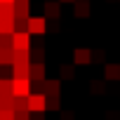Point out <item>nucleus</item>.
Listing matches in <instances>:
<instances>
[{
	"label": "nucleus",
	"mask_w": 120,
	"mask_h": 120,
	"mask_svg": "<svg viewBox=\"0 0 120 120\" xmlns=\"http://www.w3.org/2000/svg\"><path fill=\"white\" fill-rule=\"evenodd\" d=\"M12 94L14 97H31L33 87H31V78H12Z\"/></svg>",
	"instance_id": "f257e3e1"
},
{
	"label": "nucleus",
	"mask_w": 120,
	"mask_h": 120,
	"mask_svg": "<svg viewBox=\"0 0 120 120\" xmlns=\"http://www.w3.org/2000/svg\"><path fill=\"white\" fill-rule=\"evenodd\" d=\"M26 101H28V111H31V113H38V115H40V113L47 111V94H38V92H33Z\"/></svg>",
	"instance_id": "f03ea898"
},
{
	"label": "nucleus",
	"mask_w": 120,
	"mask_h": 120,
	"mask_svg": "<svg viewBox=\"0 0 120 120\" xmlns=\"http://www.w3.org/2000/svg\"><path fill=\"white\" fill-rule=\"evenodd\" d=\"M92 59H94V52H92V49H87V47L73 49V64H75V66H90Z\"/></svg>",
	"instance_id": "7ed1b4c3"
},
{
	"label": "nucleus",
	"mask_w": 120,
	"mask_h": 120,
	"mask_svg": "<svg viewBox=\"0 0 120 120\" xmlns=\"http://www.w3.org/2000/svg\"><path fill=\"white\" fill-rule=\"evenodd\" d=\"M26 31H28L31 35H42V33L47 31V19H45V17H28Z\"/></svg>",
	"instance_id": "20e7f679"
},
{
	"label": "nucleus",
	"mask_w": 120,
	"mask_h": 120,
	"mask_svg": "<svg viewBox=\"0 0 120 120\" xmlns=\"http://www.w3.org/2000/svg\"><path fill=\"white\" fill-rule=\"evenodd\" d=\"M12 45H14V49H31V33L28 31H14Z\"/></svg>",
	"instance_id": "39448f33"
},
{
	"label": "nucleus",
	"mask_w": 120,
	"mask_h": 120,
	"mask_svg": "<svg viewBox=\"0 0 120 120\" xmlns=\"http://www.w3.org/2000/svg\"><path fill=\"white\" fill-rule=\"evenodd\" d=\"M42 12H45V19L49 21H54V19H59L61 17V3H59V0H47V3L42 5Z\"/></svg>",
	"instance_id": "423d86ee"
},
{
	"label": "nucleus",
	"mask_w": 120,
	"mask_h": 120,
	"mask_svg": "<svg viewBox=\"0 0 120 120\" xmlns=\"http://www.w3.org/2000/svg\"><path fill=\"white\" fill-rule=\"evenodd\" d=\"M73 5H75V10H73V12H75V17H78V19H85V17H90L92 7H90V3H87V0H75Z\"/></svg>",
	"instance_id": "0eeeda50"
},
{
	"label": "nucleus",
	"mask_w": 120,
	"mask_h": 120,
	"mask_svg": "<svg viewBox=\"0 0 120 120\" xmlns=\"http://www.w3.org/2000/svg\"><path fill=\"white\" fill-rule=\"evenodd\" d=\"M45 94L47 97H59L61 94V80H45Z\"/></svg>",
	"instance_id": "6e6552de"
},
{
	"label": "nucleus",
	"mask_w": 120,
	"mask_h": 120,
	"mask_svg": "<svg viewBox=\"0 0 120 120\" xmlns=\"http://www.w3.org/2000/svg\"><path fill=\"white\" fill-rule=\"evenodd\" d=\"M12 78H31V64H14Z\"/></svg>",
	"instance_id": "1a4fd4ad"
},
{
	"label": "nucleus",
	"mask_w": 120,
	"mask_h": 120,
	"mask_svg": "<svg viewBox=\"0 0 120 120\" xmlns=\"http://www.w3.org/2000/svg\"><path fill=\"white\" fill-rule=\"evenodd\" d=\"M104 78L106 80H120V64H106L104 66Z\"/></svg>",
	"instance_id": "9d476101"
},
{
	"label": "nucleus",
	"mask_w": 120,
	"mask_h": 120,
	"mask_svg": "<svg viewBox=\"0 0 120 120\" xmlns=\"http://www.w3.org/2000/svg\"><path fill=\"white\" fill-rule=\"evenodd\" d=\"M14 31H17L14 19H0V35H12Z\"/></svg>",
	"instance_id": "9b49d317"
},
{
	"label": "nucleus",
	"mask_w": 120,
	"mask_h": 120,
	"mask_svg": "<svg viewBox=\"0 0 120 120\" xmlns=\"http://www.w3.org/2000/svg\"><path fill=\"white\" fill-rule=\"evenodd\" d=\"M14 64V47L0 49V66H12Z\"/></svg>",
	"instance_id": "f8f14e48"
},
{
	"label": "nucleus",
	"mask_w": 120,
	"mask_h": 120,
	"mask_svg": "<svg viewBox=\"0 0 120 120\" xmlns=\"http://www.w3.org/2000/svg\"><path fill=\"white\" fill-rule=\"evenodd\" d=\"M45 80V64H31V82Z\"/></svg>",
	"instance_id": "ddd939ff"
},
{
	"label": "nucleus",
	"mask_w": 120,
	"mask_h": 120,
	"mask_svg": "<svg viewBox=\"0 0 120 120\" xmlns=\"http://www.w3.org/2000/svg\"><path fill=\"white\" fill-rule=\"evenodd\" d=\"M14 64H31V49H14Z\"/></svg>",
	"instance_id": "4468645a"
},
{
	"label": "nucleus",
	"mask_w": 120,
	"mask_h": 120,
	"mask_svg": "<svg viewBox=\"0 0 120 120\" xmlns=\"http://www.w3.org/2000/svg\"><path fill=\"white\" fill-rule=\"evenodd\" d=\"M28 3H14V19H28Z\"/></svg>",
	"instance_id": "2eb2a0df"
},
{
	"label": "nucleus",
	"mask_w": 120,
	"mask_h": 120,
	"mask_svg": "<svg viewBox=\"0 0 120 120\" xmlns=\"http://www.w3.org/2000/svg\"><path fill=\"white\" fill-rule=\"evenodd\" d=\"M14 101H17L14 94H0V108H5V111H14Z\"/></svg>",
	"instance_id": "dca6fc26"
},
{
	"label": "nucleus",
	"mask_w": 120,
	"mask_h": 120,
	"mask_svg": "<svg viewBox=\"0 0 120 120\" xmlns=\"http://www.w3.org/2000/svg\"><path fill=\"white\" fill-rule=\"evenodd\" d=\"M0 19H14V3L0 5Z\"/></svg>",
	"instance_id": "f3484780"
},
{
	"label": "nucleus",
	"mask_w": 120,
	"mask_h": 120,
	"mask_svg": "<svg viewBox=\"0 0 120 120\" xmlns=\"http://www.w3.org/2000/svg\"><path fill=\"white\" fill-rule=\"evenodd\" d=\"M75 75V66L73 64H64L61 66V80H73Z\"/></svg>",
	"instance_id": "a211bd4d"
},
{
	"label": "nucleus",
	"mask_w": 120,
	"mask_h": 120,
	"mask_svg": "<svg viewBox=\"0 0 120 120\" xmlns=\"http://www.w3.org/2000/svg\"><path fill=\"white\" fill-rule=\"evenodd\" d=\"M42 59H45V49L42 47L31 49V64H42Z\"/></svg>",
	"instance_id": "6ab92c4d"
},
{
	"label": "nucleus",
	"mask_w": 120,
	"mask_h": 120,
	"mask_svg": "<svg viewBox=\"0 0 120 120\" xmlns=\"http://www.w3.org/2000/svg\"><path fill=\"white\" fill-rule=\"evenodd\" d=\"M47 111H61V99L59 97H47Z\"/></svg>",
	"instance_id": "aec40b11"
},
{
	"label": "nucleus",
	"mask_w": 120,
	"mask_h": 120,
	"mask_svg": "<svg viewBox=\"0 0 120 120\" xmlns=\"http://www.w3.org/2000/svg\"><path fill=\"white\" fill-rule=\"evenodd\" d=\"M0 94H12V78L10 80L0 78Z\"/></svg>",
	"instance_id": "412c9836"
},
{
	"label": "nucleus",
	"mask_w": 120,
	"mask_h": 120,
	"mask_svg": "<svg viewBox=\"0 0 120 120\" xmlns=\"http://www.w3.org/2000/svg\"><path fill=\"white\" fill-rule=\"evenodd\" d=\"M7 47H14L12 45V35H0V49H7Z\"/></svg>",
	"instance_id": "4be33fe9"
},
{
	"label": "nucleus",
	"mask_w": 120,
	"mask_h": 120,
	"mask_svg": "<svg viewBox=\"0 0 120 120\" xmlns=\"http://www.w3.org/2000/svg\"><path fill=\"white\" fill-rule=\"evenodd\" d=\"M0 120H14V111H5V108H0Z\"/></svg>",
	"instance_id": "5701e85b"
},
{
	"label": "nucleus",
	"mask_w": 120,
	"mask_h": 120,
	"mask_svg": "<svg viewBox=\"0 0 120 120\" xmlns=\"http://www.w3.org/2000/svg\"><path fill=\"white\" fill-rule=\"evenodd\" d=\"M92 92H94V94H101V92H104V82H101V80H94V82H92Z\"/></svg>",
	"instance_id": "b1692460"
},
{
	"label": "nucleus",
	"mask_w": 120,
	"mask_h": 120,
	"mask_svg": "<svg viewBox=\"0 0 120 120\" xmlns=\"http://www.w3.org/2000/svg\"><path fill=\"white\" fill-rule=\"evenodd\" d=\"M31 111H14V120H28Z\"/></svg>",
	"instance_id": "393cba45"
},
{
	"label": "nucleus",
	"mask_w": 120,
	"mask_h": 120,
	"mask_svg": "<svg viewBox=\"0 0 120 120\" xmlns=\"http://www.w3.org/2000/svg\"><path fill=\"white\" fill-rule=\"evenodd\" d=\"M61 120H73V113L71 111H61Z\"/></svg>",
	"instance_id": "a878e982"
},
{
	"label": "nucleus",
	"mask_w": 120,
	"mask_h": 120,
	"mask_svg": "<svg viewBox=\"0 0 120 120\" xmlns=\"http://www.w3.org/2000/svg\"><path fill=\"white\" fill-rule=\"evenodd\" d=\"M94 59L97 61H104V52H94Z\"/></svg>",
	"instance_id": "bb28decb"
},
{
	"label": "nucleus",
	"mask_w": 120,
	"mask_h": 120,
	"mask_svg": "<svg viewBox=\"0 0 120 120\" xmlns=\"http://www.w3.org/2000/svg\"><path fill=\"white\" fill-rule=\"evenodd\" d=\"M5 3H14V0H0V5H5Z\"/></svg>",
	"instance_id": "cd10ccee"
},
{
	"label": "nucleus",
	"mask_w": 120,
	"mask_h": 120,
	"mask_svg": "<svg viewBox=\"0 0 120 120\" xmlns=\"http://www.w3.org/2000/svg\"><path fill=\"white\" fill-rule=\"evenodd\" d=\"M59 3H75V0H59Z\"/></svg>",
	"instance_id": "c85d7f7f"
},
{
	"label": "nucleus",
	"mask_w": 120,
	"mask_h": 120,
	"mask_svg": "<svg viewBox=\"0 0 120 120\" xmlns=\"http://www.w3.org/2000/svg\"><path fill=\"white\" fill-rule=\"evenodd\" d=\"M14 3H28V0H14Z\"/></svg>",
	"instance_id": "c756f323"
}]
</instances>
